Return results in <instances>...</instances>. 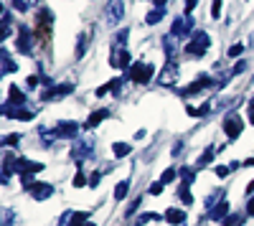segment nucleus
I'll list each match as a JSON object with an SVG mask.
<instances>
[{"instance_id":"nucleus-1","label":"nucleus","mask_w":254,"mask_h":226,"mask_svg":"<svg viewBox=\"0 0 254 226\" xmlns=\"http://www.w3.org/2000/svg\"><path fill=\"white\" fill-rule=\"evenodd\" d=\"M155 74L153 64H145V61H135V64L127 69V76H130L132 81H137V84H145V81H150Z\"/></svg>"},{"instance_id":"nucleus-2","label":"nucleus","mask_w":254,"mask_h":226,"mask_svg":"<svg viewBox=\"0 0 254 226\" xmlns=\"http://www.w3.org/2000/svg\"><path fill=\"white\" fill-rule=\"evenodd\" d=\"M208 44H211L208 33H203V31H196V33H193V38H190V44L186 46V51H188L190 56H193V58H201V56L206 54Z\"/></svg>"},{"instance_id":"nucleus-3","label":"nucleus","mask_w":254,"mask_h":226,"mask_svg":"<svg viewBox=\"0 0 254 226\" xmlns=\"http://www.w3.org/2000/svg\"><path fill=\"white\" fill-rule=\"evenodd\" d=\"M125 15V3L122 0H107V5H104V20H107L110 26H117Z\"/></svg>"},{"instance_id":"nucleus-4","label":"nucleus","mask_w":254,"mask_h":226,"mask_svg":"<svg viewBox=\"0 0 254 226\" xmlns=\"http://www.w3.org/2000/svg\"><path fill=\"white\" fill-rule=\"evenodd\" d=\"M188 33H193V15H181L173 20V26H171V36H188Z\"/></svg>"},{"instance_id":"nucleus-5","label":"nucleus","mask_w":254,"mask_h":226,"mask_svg":"<svg viewBox=\"0 0 254 226\" xmlns=\"http://www.w3.org/2000/svg\"><path fill=\"white\" fill-rule=\"evenodd\" d=\"M92 153H94V137L79 140V142H74V148H71V158L74 160H81V158H87Z\"/></svg>"},{"instance_id":"nucleus-6","label":"nucleus","mask_w":254,"mask_h":226,"mask_svg":"<svg viewBox=\"0 0 254 226\" xmlns=\"http://www.w3.org/2000/svg\"><path fill=\"white\" fill-rule=\"evenodd\" d=\"M242 130H244V122H242L237 114H229V117L224 119V132L229 135V140H237V137L242 135Z\"/></svg>"},{"instance_id":"nucleus-7","label":"nucleus","mask_w":254,"mask_h":226,"mask_svg":"<svg viewBox=\"0 0 254 226\" xmlns=\"http://www.w3.org/2000/svg\"><path fill=\"white\" fill-rule=\"evenodd\" d=\"M26 186H28V191H31V196L36 201H46V198L54 196V186H51V183H26Z\"/></svg>"},{"instance_id":"nucleus-8","label":"nucleus","mask_w":254,"mask_h":226,"mask_svg":"<svg viewBox=\"0 0 254 226\" xmlns=\"http://www.w3.org/2000/svg\"><path fill=\"white\" fill-rule=\"evenodd\" d=\"M13 170L15 173H41L44 166H41V163H33V160H26V158H15L13 160Z\"/></svg>"},{"instance_id":"nucleus-9","label":"nucleus","mask_w":254,"mask_h":226,"mask_svg":"<svg viewBox=\"0 0 254 226\" xmlns=\"http://www.w3.org/2000/svg\"><path fill=\"white\" fill-rule=\"evenodd\" d=\"M76 132H79V125L71 122V119H64V122H59V125L54 127V137H74Z\"/></svg>"},{"instance_id":"nucleus-10","label":"nucleus","mask_w":254,"mask_h":226,"mask_svg":"<svg viewBox=\"0 0 254 226\" xmlns=\"http://www.w3.org/2000/svg\"><path fill=\"white\" fill-rule=\"evenodd\" d=\"M211 84H214V79H211V76H206V74H201V79L198 81H193V84H188L181 94L183 97H190V94H198L201 89H206V87H211Z\"/></svg>"},{"instance_id":"nucleus-11","label":"nucleus","mask_w":254,"mask_h":226,"mask_svg":"<svg viewBox=\"0 0 254 226\" xmlns=\"http://www.w3.org/2000/svg\"><path fill=\"white\" fill-rule=\"evenodd\" d=\"M74 92V84H59V87H49L46 89V94H44V99H59V97H64V94H71Z\"/></svg>"},{"instance_id":"nucleus-12","label":"nucleus","mask_w":254,"mask_h":226,"mask_svg":"<svg viewBox=\"0 0 254 226\" xmlns=\"http://www.w3.org/2000/svg\"><path fill=\"white\" fill-rule=\"evenodd\" d=\"M130 61H132V56L127 54V51H117V54L110 56V64L115 69H130Z\"/></svg>"},{"instance_id":"nucleus-13","label":"nucleus","mask_w":254,"mask_h":226,"mask_svg":"<svg viewBox=\"0 0 254 226\" xmlns=\"http://www.w3.org/2000/svg\"><path fill=\"white\" fill-rule=\"evenodd\" d=\"M31 49H33L31 31L23 26V28H20V36H18V51H20V54H31Z\"/></svg>"},{"instance_id":"nucleus-14","label":"nucleus","mask_w":254,"mask_h":226,"mask_svg":"<svg viewBox=\"0 0 254 226\" xmlns=\"http://www.w3.org/2000/svg\"><path fill=\"white\" fill-rule=\"evenodd\" d=\"M3 114H5V117H13V119H31V117H33V112L20 110V107H10V105L3 107Z\"/></svg>"},{"instance_id":"nucleus-15","label":"nucleus","mask_w":254,"mask_h":226,"mask_svg":"<svg viewBox=\"0 0 254 226\" xmlns=\"http://www.w3.org/2000/svg\"><path fill=\"white\" fill-rule=\"evenodd\" d=\"M176 74H178V66L173 64V58H168V64L163 69V76H160V84H171V81H176Z\"/></svg>"},{"instance_id":"nucleus-16","label":"nucleus","mask_w":254,"mask_h":226,"mask_svg":"<svg viewBox=\"0 0 254 226\" xmlns=\"http://www.w3.org/2000/svg\"><path fill=\"white\" fill-rule=\"evenodd\" d=\"M107 117H110V110H97V112H92L89 119H87V127H89V130L97 127L99 122H102V119H107Z\"/></svg>"},{"instance_id":"nucleus-17","label":"nucleus","mask_w":254,"mask_h":226,"mask_svg":"<svg viewBox=\"0 0 254 226\" xmlns=\"http://www.w3.org/2000/svg\"><path fill=\"white\" fill-rule=\"evenodd\" d=\"M229 216V203L226 201H219L214 209H211V214H208V219H226Z\"/></svg>"},{"instance_id":"nucleus-18","label":"nucleus","mask_w":254,"mask_h":226,"mask_svg":"<svg viewBox=\"0 0 254 226\" xmlns=\"http://www.w3.org/2000/svg\"><path fill=\"white\" fill-rule=\"evenodd\" d=\"M8 99H10V107H20V105L26 102V97L20 94V89L13 87V84H10V89H8Z\"/></svg>"},{"instance_id":"nucleus-19","label":"nucleus","mask_w":254,"mask_h":226,"mask_svg":"<svg viewBox=\"0 0 254 226\" xmlns=\"http://www.w3.org/2000/svg\"><path fill=\"white\" fill-rule=\"evenodd\" d=\"M183 219H186V214L181 209H168L165 211V221L168 224H183Z\"/></svg>"},{"instance_id":"nucleus-20","label":"nucleus","mask_w":254,"mask_h":226,"mask_svg":"<svg viewBox=\"0 0 254 226\" xmlns=\"http://www.w3.org/2000/svg\"><path fill=\"white\" fill-rule=\"evenodd\" d=\"M0 56H3V76H8V74H13L15 71V61L10 58V54L3 49V54H0Z\"/></svg>"},{"instance_id":"nucleus-21","label":"nucleus","mask_w":254,"mask_h":226,"mask_svg":"<svg viewBox=\"0 0 254 226\" xmlns=\"http://www.w3.org/2000/svg\"><path fill=\"white\" fill-rule=\"evenodd\" d=\"M163 15H165V8H153L150 13H147V23H150V26H155V23H160V20H163Z\"/></svg>"},{"instance_id":"nucleus-22","label":"nucleus","mask_w":254,"mask_h":226,"mask_svg":"<svg viewBox=\"0 0 254 226\" xmlns=\"http://www.w3.org/2000/svg\"><path fill=\"white\" fill-rule=\"evenodd\" d=\"M130 145H127V142H115L112 145V153H115V158H125V155H130Z\"/></svg>"},{"instance_id":"nucleus-23","label":"nucleus","mask_w":254,"mask_h":226,"mask_svg":"<svg viewBox=\"0 0 254 226\" xmlns=\"http://www.w3.org/2000/svg\"><path fill=\"white\" fill-rule=\"evenodd\" d=\"M178 175H181V170H176V168H168V170L160 175V183H163V186H168V183H173Z\"/></svg>"},{"instance_id":"nucleus-24","label":"nucleus","mask_w":254,"mask_h":226,"mask_svg":"<svg viewBox=\"0 0 254 226\" xmlns=\"http://www.w3.org/2000/svg\"><path fill=\"white\" fill-rule=\"evenodd\" d=\"M127 188H130V183H127V180L117 183V186H115V198H117V201H122V198L127 196Z\"/></svg>"},{"instance_id":"nucleus-25","label":"nucleus","mask_w":254,"mask_h":226,"mask_svg":"<svg viewBox=\"0 0 254 226\" xmlns=\"http://www.w3.org/2000/svg\"><path fill=\"white\" fill-rule=\"evenodd\" d=\"M208 112H211V105H208V102H206V105H201L198 110L188 107V114H190V117H203V114H208Z\"/></svg>"},{"instance_id":"nucleus-26","label":"nucleus","mask_w":254,"mask_h":226,"mask_svg":"<svg viewBox=\"0 0 254 226\" xmlns=\"http://www.w3.org/2000/svg\"><path fill=\"white\" fill-rule=\"evenodd\" d=\"M214 153H216V148H214V145H208V148L203 150V155L198 158V166H206V163H211V155H214Z\"/></svg>"},{"instance_id":"nucleus-27","label":"nucleus","mask_w":254,"mask_h":226,"mask_svg":"<svg viewBox=\"0 0 254 226\" xmlns=\"http://www.w3.org/2000/svg\"><path fill=\"white\" fill-rule=\"evenodd\" d=\"M84 51H87V36H79V44H76V58H84Z\"/></svg>"},{"instance_id":"nucleus-28","label":"nucleus","mask_w":254,"mask_h":226,"mask_svg":"<svg viewBox=\"0 0 254 226\" xmlns=\"http://www.w3.org/2000/svg\"><path fill=\"white\" fill-rule=\"evenodd\" d=\"M224 224H226V226H242V224H244V219H242L239 214H229Z\"/></svg>"},{"instance_id":"nucleus-29","label":"nucleus","mask_w":254,"mask_h":226,"mask_svg":"<svg viewBox=\"0 0 254 226\" xmlns=\"http://www.w3.org/2000/svg\"><path fill=\"white\" fill-rule=\"evenodd\" d=\"M181 201L186 203V206H190V203H193V196H190L188 186H181Z\"/></svg>"},{"instance_id":"nucleus-30","label":"nucleus","mask_w":254,"mask_h":226,"mask_svg":"<svg viewBox=\"0 0 254 226\" xmlns=\"http://www.w3.org/2000/svg\"><path fill=\"white\" fill-rule=\"evenodd\" d=\"M181 175H183V186H190V183H193V170L190 168H181Z\"/></svg>"},{"instance_id":"nucleus-31","label":"nucleus","mask_w":254,"mask_h":226,"mask_svg":"<svg viewBox=\"0 0 254 226\" xmlns=\"http://www.w3.org/2000/svg\"><path fill=\"white\" fill-rule=\"evenodd\" d=\"M71 226H87V214H74L71 216Z\"/></svg>"},{"instance_id":"nucleus-32","label":"nucleus","mask_w":254,"mask_h":226,"mask_svg":"<svg viewBox=\"0 0 254 226\" xmlns=\"http://www.w3.org/2000/svg\"><path fill=\"white\" fill-rule=\"evenodd\" d=\"M155 219H160L158 214H142L140 219H137V224L135 226H142V224H147V221H155Z\"/></svg>"},{"instance_id":"nucleus-33","label":"nucleus","mask_w":254,"mask_h":226,"mask_svg":"<svg viewBox=\"0 0 254 226\" xmlns=\"http://www.w3.org/2000/svg\"><path fill=\"white\" fill-rule=\"evenodd\" d=\"M221 3H224V0H214V5H211V18L221 15Z\"/></svg>"},{"instance_id":"nucleus-34","label":"nucleus","mask_w":254,"mask_h":226,"mask_svg":"<svg viewBox=\"0 0 254 226\" xmlns=\"http://www.w3.org/2000/svg\"><path fill=\"white\" fill-rule=\"evenodd\" d=\"M140 203H142V198H135V201L130 203V209H127V216H132V214L140 209Z\"/></svg>"},{"instance_id":"nucleus-35","label":"nucleus","mask_w":254,"mask_h":226,"mask_svg":"<svg viewBox=\"0 0 254 226\" xmlns=\"http://www.w3.org/2000/svg\"><path fill=\"white\" fill-rule=\"evenodd\" d=\"M18 137H20V135H5V137H3V145H15Z\"/></svg>"},{"instance_id":"nucleus-36","label":"nucleus","mask_w":254,"mask_h":226,"mask_svg":"<svg viewBox=\"0 0 254 226\" xmlns=\"http://www.w3.org/2000/svg\"><path fill=\"white\" fill-rule=\"evenodd\" d=\"M127 36H130V31H120V33H117V44H120V46L127 44Z\"/></svg>"},{"instance_id":"nucleus-37","label":"nucleus","mask_w":254,"mask_h":226,"mask_svg":"<svg viewBox=\"0 0 254 226\" xmlns=\"http://www.w3.org/2000/svg\"><path fill=\"white\" fill-rule=\"evenodd\" d=\"M242 49H244L242 44H237V46H231V49H229V56H231V58H234V56H239V54H242Z\"/></svg>"},{"instance_id":"nucleus-38","label":"nucleus","mask_w":254,"mask_h":226,"mask_svg":"<svg viewBox=\"0 0 254 226\" xmlns=\"http://www.w3.org/2000/svg\"><path fill=\"white\" fill-rule=\"evenodd\" d=\"M244 69H247V64H244V61H239V64H237L234 69H231V74H229V76H234V74H242Z\"/></svg>"},{"instance_id":"nucleus-39","label":"nucleus","mask_w":254,"mask_h":226,"mask_svg":"<svg viewBox=\"0 0 254 226\" xmlns=\"http://www.w3.org/2000/svg\"><path fill=\"white\" fill-rule=\"evenodd\" d=\"M160 191H163V183H160V180H158V183H150V193H155V196H158Z\"/></svg>"},{"instance_id":"nucleus-40","label":"nucleus","mask_w":254,"mask_h":226,"mask_svg":"<svg viewBox=\"0 0 254 226\" xmlns=\"http://www.w3.org/2000/svg\"><path fill=\"white\" fill-rule=\"evenodd\" d=\"M229 170H231V168H226V166H219V168H216V175H219V178H226V175H229Z\"/></svg>"},{"instance_id":"nucleus-41","label":"nucleus","mask_w":254,"mask_h":226,"mask_svg":"<svg viewBox=\"0 0 254 226\" xmlns=\"http://www.w3.org/2000/svg\"><path fill=\"white\" fill-rule=\"evenodd\" d=\"M196 5H198V0H186V15H188L190 10H193Z\"/></svg>"},{"instance_id":"nucleus-42","label":"nucleus","mask_w":254,"mask_h":226,"mask_svg":"<svg viewBox=\"0 0 254 226\" xmlns=\"http://www.w3.org/2000/svg\"><path fill=\"white\" fill-rule=\"evenodd\" d=\"M13 5H15V10H26V8H28L26 0H13Z\"/></svg>"},{"instance_id":"nucleus-43","label":"nucleus","mask_w":254,"mask_h":226,"mask_svg":"<svg viewBox=\"0 0 254 226\" xmlns=\"http://www.w3.org/2000/svg\"><path fill=\"white\" fill-rule=\"evenodd\" d=\"M99 178H102L99 173H94V175L89 178V186H92V188H97V186H99Z\"/></svg>"},{"instance_id":"nucleus-44","label":"nucleus","mask_w":254,"mask_h":226,"mask_svg":"<svg viewBox=\"0 0 254 226\" xmlns=\"http://www.w3.org/2000/svg\"><path fill=\"white\" fill-rule=\"evenodd\" d=\"M84 183H87V180H84V175L79 173V175L74 178V186H76V188H81V186H84Z\"/></svg>"},{"instance_id":"nucleus-45","label":"nucleus","mask_w":254,"mask_h":226,"mask_svg":"<svg viewBox=\"0 0 254 226\" xmlns=\"http://www.w3.org/2000/svg\"><path fill=\"white\" fill-rule=\"evenodd\" d=\"M38 81H41V79H38V76H28V81H26V84H28V87H31V89H33V87H36V84H38Z\"/></svg>"},{"instance_id":"nucleus-46","label":"nucleus","mask_w":254,"mask_h":226,"mask_svg":"<svg viewBox=\"0 0 254 226\" xmlns=\"http://www.w3.org/2000/svg\"><path fill=\"white\" fill-rule=\"evenodd\" d=\"M247 211L254 216V198H249V203H247Z\"/></svg>"},{"instance_id":"nucleus-47","label":"nucleus","mask_w":254,"mask_h":226,"mask_svg":"<svg viewBox=\"0 0 254 226\" xmlns=\"http://www.w3.org/2000/svg\"><path fill=\"white\" fill-rule=\"evenodd\" d=\"M247 193H249V196L254 193V180H252V183H249V186H247Z\"/></svg>"},{"instance_id":"nucleus-48","label":"nucleus","mask_w":254,"mask_h":226,"mask_svg":"<svg viewBox=\"0 0 254 226\" xmlns=\"http://www.w3.org/2000/svg\"><path fill=\"white\" fill-rule=\"evenodd\" d=\"M153 3H155V8H163V5H165V0H153Z\"/></svg>"},{"instance_id":"nucleus-49","label":"nucleus","mask_w":254,"mask_h":226,"mask_svg":"<svg viewBox=\"0 0 254 226\" xmlns=\"http://www.w3.org/2000/svg\"><path fill=\"white\" fill-rule=\"evenodd\" d=\"M249 122H252V125H254V110H249Z\"/></svg>"},{"instance_id":"nucleus-50","label":"nucleus","mask_w":254,"mask_h":226,"mask_svg":"<svg viewBox=\"0 0 254 226\" xmlns=\"http://www.w3.org/2000/svg\"><path fill=\"white\" fill-rule=\"evenodd\" d=\"M249 110H254V99H252V105H249Z\"/></svg>"}]
</instances>
